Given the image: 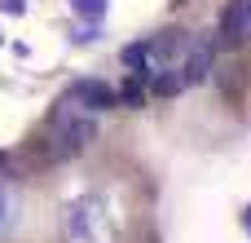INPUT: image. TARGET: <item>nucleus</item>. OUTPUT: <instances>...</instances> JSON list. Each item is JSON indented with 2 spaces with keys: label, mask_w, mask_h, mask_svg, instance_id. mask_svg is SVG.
<instances>
[{
  "label": "nucleus",
  "mask_w": 251,
  "mask_h": 243,
  "mask_svg": "<svg viewBox=\"0 0 251 243\" xmlns=\"http://www.w3.org/2000/svg\"><path fill=\"white\" fill-rule=\"evenodd\" d=\"M75 13H106V0H75Z\"/></svg>",
  "instance_id": "obj_6"
},
{
  "label": "nucleus",
  "mask_w": 251,
  "mask_h": 243,
  "mask_svg": "<svg viewBox=\"0 0 251 243\" xmlns=\"http://www.w3.org/2000/svg\"><path fill=\"white\" fill-rule=\"evenodd\" d=\"M221 35L225 40H251V0H234L221 13Z\"/></svg>",
  "instance_id": "obj_4"
},
{
  "label": "nucleus",
  "mask_w": 251,
  "mask_h": 243,
  "mask_svg": "<svg viewBox=\"0 0 251 243\" xmlns=\"http://www.w3.org/2000/svg\"><path fill=\"white\" fill-rule=\"evenodd\" d=\"M71 102H79L84 111H110V106H119V93L110 89V84H101V80H79V84H71V93H66Z\"/></svg>",
  "instance_id": "obj_3"
},
{
  "label": "nucleus",
  "mask_w": 251,
  "mask_h": 243,
  "mask_svg": "<svg viewBox=\"0 0 251 243\" xmlns=\"http://www.w3.org/2000/svg\"><path fill=\"white\" fill-rule=\"evenodd\" d=\"M66 239L71 243H110V230H106V217H101V204L97 199H79L66 208Z\"/></svg>",
  "instance_id": "obj_2"
},
{
  "label": "nucleus",
  "mask_w": 251,
  "mask_h": 243,
  "mask_svg": "<svg viewBox=\"0 0 251 243\" xmlns=\"http://www.w3.org/2000/svg\"><path fill=\"white\" fill-rule=\"evenodd\" d=\"M93 137H97V120H93V111H84L79 102L62 97V102L53 106L49 124H44V146H49V159H71V155H79Z\"/></svg>",
  "instance_id": "obj_1"
},
{
  "label": "nucleus",
  "mask_w": 251,
  "mask_h": 243,
  "mask_svg": "<svg viewBox=\"0 0 251 243\" xmlns=\"http://www.w3.org/2000/svg\"><path fill=\"white\" fill-rule=\"evenodd\" d=\"M212 75V44H194L190 40V53H185V84H199Z\"/></svg>",
  "instance_id": "obj_5"
},
{
  "label": "nucleus",
  "mask_w": 251,
  "mask_h": 243,
  "mask_svg": "<svg viewBox=\"0 0 251 243\" xmlns=\"http://www.w3.org/2000/svg\"><path fill=\"white\" fill-rule=\"evenodd\" d=\"M0 213H4V199H0Z\"/></svg>",
  "instance_id": "obj_7"
}]
</instances>
